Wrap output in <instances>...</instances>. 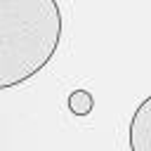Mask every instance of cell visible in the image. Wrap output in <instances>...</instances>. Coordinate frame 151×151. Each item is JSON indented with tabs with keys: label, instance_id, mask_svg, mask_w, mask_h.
Instances as JSON below:
<instances>
[{
	"label": "cell",
	"instance_id": "3",
	"mask_svg": "<svg viewBox=\"0 0 151 151\" xmlns=\"http://www.w3.org/2000/svg\"><path fill=\"white\" fill-rule=\"evenodd\" d=\"M92 106H94V99H92V94L87 90H73L68 94V109H71V113H76V116H90Z\"/></svg>",
	"mask_w": 151,
	"mask_h": 151
},
{
	"label": "cell",
	"instance_id": "1",
	"mask_svg": "<svg viewBox=\"0 0 151 151\" xmlns=\"http://www.w3.org/2000/svg\"><path fill=\"white\" fill-rule=\"evenodd\" d=\"M59 40L61 9L57 0H0V90L42 71Z\"/></svg>",
	"mask_w": 151,
	"mask_h": 151
},
{
	"label": "cell",
	"instance_id": "2",
	"mask_svg": "<svg viewBox=\"0 0 151 151\" xmlns=\"http://www.w3.org/2000/svg\"><path fill=\"white\" fill-rule=\"evenodd\" d=\"M151 99H144L130 123V146L132 151H149L151 146Z\"/></svg>",
	"mask_w": 151,
	"mask_h": 151
}]
</instances>
